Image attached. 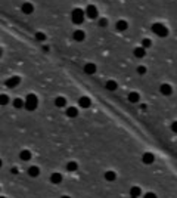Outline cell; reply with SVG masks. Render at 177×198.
Here are the masks:
<instances>
[{
    "label": "cell",
    "mask_w": 177,
    "mask_h": 198,
    "mask_svg": "<svg viewBox=\"0 0 177 198\" xmlns=\"http://www.w3.org/2000/svg\"><path fill=\"white\" fill-rule=\"evenodd\" d=\"M84 16H86L84 11L77 8V9H74L72 13H71V21L74 22L75 25H80V24H83V21H84Z\"/></svg>",
    "instance_id": "6da1fadb"
},
{
    "label": "cell",
    "mask_w": 177,
    "mask_h": 198,
    "mask_svg": "<svg viewBox=\"0 0 177 198\" xmlns=\"http://www.w3.org/2000/svg\"><path fill=\"white\" fill-rule=\"evenodd\" d=\"M37 105H38V99H37V96L34 95V93H30L28 96H27V99H25V108L28 111H34L35 108H37Z\"/></svg>",
    "instance_id": "7a4b0ae2"
},
{
    "label": "cell",
    "mask_w": 177,
    "mask_h": 198,
    "mask_svg": "<svg viewBox=\"0 0 177 198\" xmlns=\"http://www.w3.org/2000/svg\"><path fill=\"white\" fill-rule=\"evenodd\" d=\"M152 31L156 36H159V37H167L168 36V28H167L165 25H162V24H158V22L152 25Z\"/></svg>",
    "instance_id": "3957f363"
},
{
    "label": "cell",
    "mask_w": 177,
    "mask_h": 198,
    "mask_svg": "<svg viewBox=\"0 0 177 198\" xmlns=\"http://www.w3.org/2000/svg\"><path fill=\"white\" fill-rule=\"evenodd\" d=\"M86 16H88L90 19H96L98 18V8L95 6V5H88L87 8H86Z\"/></svg>",
    "instance_id": "277c9868"
},
{
    "label": "cell",
    "mask_w": 177,
    "mask_h": 198,
    "mask_svg": "<svg viewBox=\"0 0 177 198\" xmlns=\"http://www.w3.org/2000/svg\"><path fill=\"white\" fill-rule=\"evenodd\" d=\"M21 83V78L18 77V76H13V77H11V78H8L6 80V87H11V89H13V87H16L18 84Z\"/></svg>",
    "instance_id": "5b68a950"
},
{
    "label": "cell",
    "mask_w": 177,
    "mask_h": 198,
    "mask_svg": "<svg viewBox=\"0 0 177 198\" xmlns=\"http://www.w3.org/2000/svg\"><path fill=\"white\" fill-rule=\"evenodd\" d=\"M159 92L164 95V96H170L171 93H173V87L168 84V83H164V84H161V87H159Z\"/></svg>",
    "instance_id": "8992f818"
},
{
    "label": "cell",
    "mask_w": 177,
    "mask_h": 198,
    "mask_svg": "<svg viewBox=\"0 0 177 198\" xmlns=\"http://www.w3.org/2000/svg\"><path fill=\"white\" fill-rule=\"evenodd\" d=\"M142 161H143L145 164H152L155 161V155L152 152H145L143 157H142Z\"/></svg>",
    "instance_id": "52a82bcc"
},
{
    "label": "cell",
    "mask_w": 177,
    "mask_h": 198,
    "mask_svg": "<svg viewBox=\"0 0 177 198\" xmlns=\"http://www.w3.org/2000/svg\"><path fill=\"white\" fill-rule=\"evenodd\" d=\"M78 105H80L81 108H88V107L92 105V101H90L87 96H81V98L78 99Z\"/></svg>",
    "instance_id": "ba28073f"
},
{
    "label": "cell",
    "mask_w": 177,
    "mask_h": 198,
    "mask_svg": "<svg viewBox=\"0 0 177 198\" xmlns=\"http://www.w3.org/2000/svg\"><path fill=\"white\" fill-rule=\"evenodd\" d=\"M65 114H66V117H69V118H75L78 115V111L75 107H68L65 111Z\"/></svg>",
    "instance_id": "9c48e42d"
},
{
    "label": "cell",
    "mask_w": 177,
    "mask_h": 198,
    "mask_svg": "<svg viewBox=\"0 0 177 198\" xmlns=\"http://www.w3.org/2000/svg\"><path fill=\"white\" fill-rule=\"evenodd\" d=\"M21 11L25 13V15H30V13H33L34 12V6L31 3H24L21 6Z\"/></svg>",
    "instance_id": "30bf717a"
},
{
    "label": "cell",
    "mask_w": 177,
    "mask_h": 198,
    "mask_svg": "<svg viewBox=\"0 0 177 198\" xmlns=\"http://www.w3.org/2000/svg\"><path fill=\"white\" fill-rule=\"evenodd\" d=\"M40 175V169L37 167V166H31L30 169H28V176L30 177H37Z\"/></svg>",
    "instance_id": "8fae6325"
},
{
    "label": "cell",
    "mask_w": 177,
    "mask_h": 198,
    "mask_svg": "<svg viewBox=\"0 0 177 198\" xmlns=\"http://www.w3.org/2000/svg\"><path fill=\"white\" fill-rule=\"evenodd\" d=\"M72 37H74V40H77V42H83L84 37H86V34H84V31H81V30H75L74 34H72Z\"/></svg>",
    "instance_id": "7c38bea8"
},
{
    "label": "cell",
    "mask_w": 177,
    "mask_h": 198,
    "mask_svg": "<svg viewBox=\"0 0 177 198\" xmlns=\"http://www.w3.org/2000/svg\"><path fill=\"white\" fill-rule=\"evenodd\" d=\"M84 73H86V74H95V73H96V65L92 64V62L86 64V65H84Z\"/></svg>",
    "instance_id": "4fadbf2b"
},
{
    "label": "cell",
    "mask_w": 177,
    "mask_h": 198,
    "mask_svg": "<svg viewBox=\"0 0 177 198\" xmlns=\"http://www.w3.org/2000/svg\"><path fill=\"white\" fill-rule=\"evenodd\" d=\"M50 182L55 183V185H59V183L62 182V175H61V173H52V176H50Z\"/></svg>",
    "instance_id": "5bb4252c"
},
{
    "label": "cell",
    "mask_w": 177,
    "mask_h": 198,
    "mask_svg": "<svg viewBox=\"0 0 177 198\" xmlns=\"http://www.w3.org/2000/svg\"><path fill=\"white\" fill-rule=\"evenodd\" d=\"M19 158H21L22 161H28V160H31V152L28 149H22L21 152H19Z\"/></svg>",
    "instance_id": "9a60e30c"
},
{
    "label": "cell",
    "mask_w": 177,
    "mask_h": 198,
    "mask_svg": "<svg viewBox=\"0 0 177 198\" xmlns=\"http://www.w3.org/2000/svg\"><path fill=\"white\" fill-rule=\"evenodd\" d=\"M115 28H117L118 31H125V30L129 28V24H127L125 21H122V19H121V21H118L117 24H115Z\"/></svg>",
    "instance_id": "2e32d148"
},
{
    "label": "cell",
    "mask_w": 177,
    "mask_h": 198,
    "mask_svg": "<svg viewBox=\"0 0 177 198\" xmlns=\"http://www.w3.org/2000/svg\"><path fill=\"white\" fill-rule=\"evenodd\" d=\"M55 105L58 108H64L66 105V99L64 98V96H58V98L55 99Z\"/></svg>",
    "instance_id": "e0dca14e"
},
{
    "label": "cell",
    "mask_w": 177,
    "mask_h": 198,
    "mask_svg": "<svg viewBox=\"0 0 177 198\" xmlns=\"http://www.w3.org/2000/svg\"><path fill=\"white\" fill-rule=\"evenodd\" d=\"M142 194V189H140V186H132L130 188V197H139Z\"/></svg>",
    "instance_id": "ac0fdd59"
},
{
    "label": "cell",
    "mask_w": 177,
    "mask_h": 198,
    "mask_svg": "<svg viewBox=\"0 0 177 198\" xmlns=\"http://www.w3.org/2000/svg\"><path fill=\"white\" fill-rule=\"evenodd\" d=\"M139 99H140V95H139L137 92H132V93H129V101H130L132 104L139 102Z\"/></svg>",
    "instance_id": "d6986e66"
},
{
    "label": "cell",
    "mask_w": 177,
    "mask_h": 198,
    "mask_svg": "<svg viewBox=\"0 0 177 198\" xmlns=\"http://www.w3.org/2000/svg\"><path fill=\"white\" fill-rule=\"evenodd\" d=\"M105 179H106L108 182H114V180L117 179V175H115V172H112V170H108V172L105 173Z\"/></svg>",
    "instance_id": "ffe728a7"
},
{
    "label": "cell",
    "mask_w": 177,
    "mask_h": 198,
    "mask_svg": "<svg viewBox=\"0 0 177 198\" xmlns=\"http://www.w3.org/2000/svg\"><path fill=\"white\" fill-rule=\"evenodd\" d=\"M145 50H146L145 47H136L133 53H134V56H136V58H143V56H145V53H146Z\"/></svg>",
    "instance_id": "44dd1931"
},
{
    "label": "cell",
    "mask_w": 177,
    "mask_h": 198,
    "mask_svg": "<svg viewBox=\"0 0 177 198\" xmlns=\"http://www.w3.org/2000/svg\"><path fill=\"white\" fill-rule=\"evenodd\" d=\"M66 170H68V172H75V170H78L77 161H69V163L66 164Z\"/></svg>",
    "instance_id": "7402d4cb"
},
{
    "label": "cell",
    "mask_w": 177,
    "mask_h": 198,
    "mask_svg": "<svg viewBox=\"0 0 177 198\" xmlns=\"http://www.w3.org/2000/svg\"><path fill=\"white\" fill-rule=\"evenodd\" d=\"M106 89H108V90H117V89H118V84H117V81H114V80H109V81H106Z\"/></svg>",
    "instance_id": "603a6c76"
},
{
    "label": "cell",
    "mask_w": 177,
    "mask_h": 198,
    "mask_svg": "<svg viewBox=\"0 0 177 198\" xmlns=\"http://www.w3.org/2000/svg\"><path fill=\"white\" fill-rule=\"evenodd\" d=\"M24 105H25V102L19 98H16L15 101H13V107H15V108H22Z\"/></svg>",
    "instance_id": "cb8c5ba5"
},
{
    "label": "cell",
    "mask_w": 177,
    "mask_h": 198,
    "mask_svg": "<svg viewBox=\"0 0 177 198\" xmlns=\"http://www.w3.org/2000/svg\"><path fill=\"white\" fill-rule=\"evenodd\" d=\"M9 104V96L8 95H0V105H8Z\"/></svg>",
    "instance_id": "d4e9b609"
},
{
    "label": "cell",
    "mask_w": 177,
    "mask_h": 198,
    "mask_svg": "<svg viewBox=\"0 0 177 198\" xmlns=\"http://www.w3.org/2000/svg\"><path fill=\"white\" fill-rule=\"evenodd\" d=\"M35 40H37V42H43V40H46V34L40 33V31L35 33Z\"/></svg>",
    "instance_id": "484cf974"
},
{
    "label": "cell",
    "mask_w": 177,
    "mask_h": 198,
    "mask_svg": "<svg viewBox=\"0 0 177 198\" xmlns=\"http://www.w3.org/2000/svg\"><path fill=\"white\" fill-rule=\"evenodd\" d=\"M151 46H152V42H151L149 39H143V42H142V47L148 49V47H151Z\"/></svg>",
    "instance_id": "4316f807"
},
{
    "label": "cell",
    "mask_w": 177,
    "mask_h": 198,
    "mask_svg": "<svg viewBox=\"0 0 177 198\" xmlns=\"http://www.w3.org/2000/svg\"><path fill=\"white\" fill-rule=\"evenodd\" d=\"M137 73H139L140 76H143V74H146V67H143V65L137 67Z\"/></svg>",
    "instance_id": "83f0119b"
},
{
    "label": "cell",
    "mask_w": 177,
    "mask_h": 198,
    "mask_svg": "<svg viewBox=\"0 0 177 198\" xmlns=\"http://www.w3.org/2000/svg\"><path fill=\"white\" fill-rule=\"evenodd\" d=\"M99 25L100 27H106V25H108V19H106V18H100Z\"/></svg>",
    "instance_id": "f1b7e54d"
},
{
    "label": "cell",
    "mask_w": 177,
    "mask_h": 198,
    "mask_svg": "<svg viewBox=\"0 0 177 198\" xmlns=\"http://www.w3.org/2000/svg\"><path fill=\"white\" fill-rule=\"evenodd\" d=\"M171 130L174 133H177V121H173V123H171Z\"/></svg>",
    "instance_id": "f546056e"
},
{
    "label": "cell",
    "mask_w": 177,
    "mask_h": 198,
    "mask_svg": "<svg viewBox=\"0 0 177 198\" xmlns=\"http://www.w3.org/2000/svg\"><path fill=\"white\" fill-rule=\"evenodd\" d=\"M145 198H156L154 192H148V194H145Z\"/></svg>",
    "instance_id": "4dcf8cb0"
},
{
    "label": "cell",
    "mask_w": 177,
    "mask_h": 198,
    "mask_svg": "<svg viewBox=\"0 0 177 198\" xmlns=\"http://www.w3.org/2000/svg\"><path fill=\"white\" fill-rule=\"evenodd\" d=\"M12 175H16V173H18V169H16V167H12Z\"/></svg>",
    "instance_id": "1f68e13d"
},
{
    "label": "cell",
    "mask_w": 177,
    "mask_h": 198,
    "mask_svg": "<svg viewBox=\"0 0 177 198\" xmlns=\"http://www.w3.org/2000/svg\"><path fill=\"white\" fill-rule=\"evenodd\" d=\"M61 198H71V197H68V195H64V197H61Z\"/></svg>",
    "instance_id": "d6a6232c"
},
{
    "label": "cell",
    "mask_w": 177,
    "mask_h": 198,
    "mask_svg": "<svg viewBox=\"0 0 177 198\" xmlns=\"http://www.w3.org/2000/svg\"><path fill=\"white\" fill-rule=\"evenodd\" d=\"M0 167H2V160H0Z\"/></svg>",
    "instance_id": "836d02e7"
},
{
    "label": "cell",
    "mask_w": 177,
    "mask_h": 198,
    "mask_svg": "<svg viewBox=\"0 0 177 198\" xmlns=\"http://www.w3.org/2000/svg\"><path fill=\"white\" fill-rule=\"evenodd\" d=\"M0 56H2V49H0Z\"/></svg>",
    "instance_id": "e575fe53"
},
{
    "label": "cell",
    "mask_w": 177,
    "mask_h": 198,
    "mask_svg": "<svg viewBox=\"0 0 177 198\" xmlns=\"http://www.w3.org/2000/svg\"><path fill=\"white\" fill-rule=\"evenodd\" d=\"M0 198H6V197H0Z\"/></svg>",
    "instance_id": "d590c367"
},
{
    "label": "cell",
    "mask_w": 177,
    "mask_h": 198,
    "mask_svg": "<svg viewBox=\"0 0 177 198\" xmlns=\"http://www.w3.org/2000/svg\"><path fill=\"white\" fill-rule=\"evenodd\" d=\"M130 198H136V197H130Z\"/></svg>",
    "instance_id": "8d00e7d4"
}]
</instances>
